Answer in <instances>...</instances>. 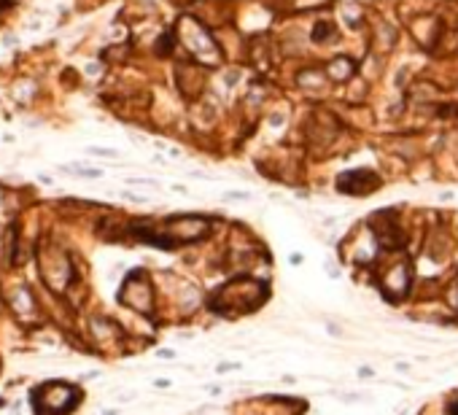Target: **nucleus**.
I'll return each mask as SVG.
<instances>
[{"instance_id":"obj_1","label":"nucleus","mask_w":458,"mask_h":415,"mask_svg":"<svg viewBox=\"0 0 458 415\" xmlns=\"http://www.w3.org/2000/svg\"><path fill=\"white\" fill-rule=\"evenodd\" d=\"M65 173H73V176L81 178H100V170H84V167H65Z\"/></svg>"},{"instance_id":"obj_2","label":"nucleus","mask_w":458,"mask_h":415,"mask_svg":"<svg viewBox=\"0 0 458 415\" xmlns=\"http://www.w3.org/2000/svg\"><path fill=\"white\" fill-rule=\"evenodd\" d=\"M129 186H154V189H157L159 183L151 181V178H129Z\"/></svg>"},{"instance_id":"obj_3","label":"nucleus","mask_w":458,"mask_h":415,"mask_svg":"<svg viewBox=\"0 0 458 415\" xmlns=\"http://www.w3.org/2000/svg\"><path fill=\"white\" fill-rule=\"evenodd\" d=\"M227 200H251L248 191H229V194H224Z\"/></svg>"},{"instance_id":"obj_4","label":"nucleus","mask_w":458,"mask_h":415,"mask_svg":"<svg viewBox=\"0 0 458 415\" xmlns=\"http://www.w3.org/2000/svg\"><path fill=\"white\" fill-rule=\"evenodd\" d=\"M89 151L97 157H116V151H111V148H89Z\"/></svg>"},{"instance_id":"obj_5","label":"nucleus","mask_w":458,"mask_h":415,"mask_svg":"<svg viewBox=\"0 0 458 415\" xmlns=\"http://www.w3.org/2000/svg\"><path fill=\"white\" fill-rule=\"evenodd\" d=\"M124 200H132V202H143V197L132 194V191H124Z\"/></svg>"}]
</instances>
